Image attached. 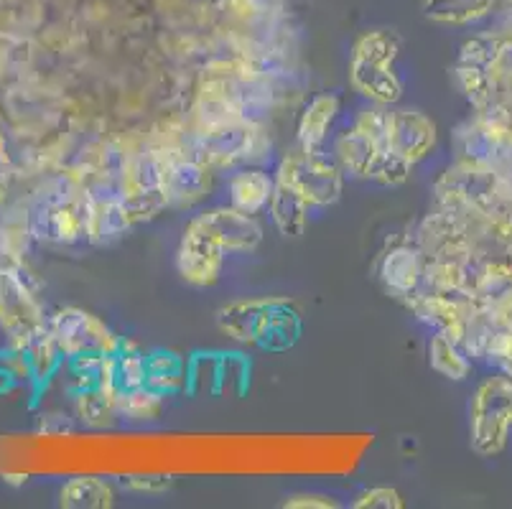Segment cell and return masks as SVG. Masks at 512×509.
Here are the masks:
<instances>
[{
    "instance_id": "cell-1",
    "label": "cell",
    "mask_w": 512,
    "mask_h": 509,
    "mask_svg": "<svg viewBox=\"0 0 512 509\" xmlns=\"http://www.w3.org/2000/svg\"><path fill=\"white\" fill-rule=\"evenodd\" d=\"M217 326L237 344L263 352H286L304 331L299 306L288 296L237 298L225 303L217 311Z\"/></svg>"
},
{
    "instance_id": "cell-2",
    "label": "cell",
    "mask_w": 512,
    "mask_h": 509,
    "mask_svg": "<svg viewBox=\"0 0 512 509\" xmlns=\"http://www.w3.org/2000/svg\"><path fill=\"white\" fill-rule=\"evenodd\" d=\"M400 39L395 31L375 28L357 36L349 56V82L375 105H395L403 97V79L395 72Z\"/></svg>"
},
{
    "instance_id": "cell-3",
    "label": "cell",
    "mask_w": 512,
    "mask_h": 509,
    "mask_svg": "<svg viewBox=\"0 0 512 509\" xmlns=\"http://www.w3.org/2000/svg\"><path fill=\"white\" fill-rule=\"evenodd\" d=\"M512 436V375L500 372L477 385L469 403V446L482 459L505 454Z\"/></svg>"
},
{
    "instance_id": "cell-4",
    "label": "cell",
    "mask_w": 512,
    "mask_h": 509,
    "mask_svg": "<svg viewBox=\"0 0 512 509\" xmlns=\"http://www.w3.org/2000/svg\"><path fill=\"white\" fill-rule=\"evenodd\" d=\"M92 194L57 186L36 196L29 214V232L36 240L74 245L90 240Z\"/></svg>"
},
{
    "instance_id": "cell-5",
    "label": "cell",
    "mask_w": 512,
    "mask_h": 509,
    "mask_svg": "<svg viewBox=\"0 0 512 509\" xmlns=\"http://www.w3.org/2000/svg\"><path fill=\"white\" fill-rule=\"evenodd\" d=\"M276 179L299 191L309 202V207H332L339 202L344 189L342 166L337 163L334 153L329 156L324 148L306 151V148L296 146L281 161Z\"/></svg>"
},
{
    "instance_id": "cell-6",
    "label": "cell",
    "mask_w": 512,
    "mask_h": 509,
    "mask_svg": "<svg viewBox=\"0 0 512 509\" xmlns=\"http://www.w3.org/2000/svg\"><path fill=\"white\" fill-rule=\"evenodd\" d=\"M385 107L377 105L372 110L360 112V118L334 140V158L342 166L344 176L352 179H375L385 151Z\"/></svg>"
},
{
    "instance_id": "cell-7",
    "label": "cell",
    "mask_w": 512,
    "mask_h": 509,
    "mask_svg": "<svg viewBox=\"0 0 512 509\" xmlns=\"http://www.w3.org/2000/svg\"><path fill=\"white\" fill-rule=\"evenodd\" d=\"M0 329L6 331L11 344L31 347L49 331L44 306L34 296L23 275L0 265Z\"/></svg>"
},
{
    "instance_id": "cell-8",
    "label": "cell",
    "mask_w": 512,
    "mask_h": 509,
    "mask_svg": "<svg viewBox=\"0 0 512 509\" xmlns=\"http://www.w3.org/2000/svg\"><path fill=\"white\" fill-rule=\"evenodd\" d=\"M49 334L69 359H102L120 349L113 331L82 308H62L57 316H51Z\"/></svg>"
},
{
    "instance_id": "cell-9",
    "label": "cell",
    "mask_w": 512,
    "mask_h": 509,
    "mask_svg": "<svg viewBox=\"0 0 512 509\" xmlns=\"http://www.w3.org/2000/svg\"><path fill=\"white\" fill-rule=\"evenodd\" d=\"M120 199L128 209L130 219H151L164 207H169L164 184V156L146 153L125 166Z\"/></svg>"
},
{
    "instance_id": "cell-10",
    "label": "cell",
    "mask_w": 512,
    "mask_h": 509,
    "mask_svg": "<svg viewBox=\"0 0 512 509\" xmlns=\"http://www.w3.org/2000/svg\"><path fill=\"white\" fill-rule=\"evenodd\" d=\"M436 123L421 110L385 112V151L390 156L416 166L436 148Z\"/></svg>"
},
{
    "instance_id": "cell-11",
    "label": "cell",
    "mask_w": 512,
    "mask_h": 509,
    "mask_svg": "<svg viewBox=\"0 0 512 509\" xmlns=\"http://www.w3.org/2000/svg\"><path fill=\"white\" fill-rule=\"evenodd\" d=\"M225 255L212 237L197 230L194 224H186L181 235L179 247H176V273L194 288H212L222 278L225 270Z\"/></svg>"
},
{
    "instance_id": "cell-12",
    "label": "cell",
    "mask_w": 512,
    "mask_h": 509,
    "mask_svg": "<svg viewBox=\"0 0 512 509\" xmlns=\"http://www.w3.org/2000/svg\"><path fill=\"white\" fill-rule=\"evenodd\" d=\"M189 224L212 237L225 252H253L263 242V224L258 222V217L240 212L232 204L197 214Z\"/></svg>"
},
{
    "instance_id": "cell-13",
    "label": "cell",
    "mask_w": 512,
    "mask_h": 509,
    "mask_svg": "<svg viewBox=\"0 0 512 509\" xmlns=\"http://www.w3.org/2000/svg\"><path fill=\"white\" fill-rule=\"evenodd\" d=\"M502 56V41L497 36H474L462 46L456 77L469 100L482 102L490 90V72L497 67Z\"/></svg>"
},
{
    "instance_id": "cell-14",
    "label": "cell",
    "mask_w": 512,
    "mask_h": 509,
    "mask_svg": "<svg viewBox=\"0 0 512 509\" xmlns=\"http://www.w3.org/2000/svg\"><path fill=\"white\" fill-rule=\"evenodd\" d=\"M164 184L169 207H192L209 191V174L202 158L166 156Z\"/></svg>"
},
{
    "instance_id": "cell-15",
    "label": "cell",
    "mask_w": 512,
    "mask_h": 509,
    "mask_svg": "<svg viewBox=\"0 0 512 509\" xmlns=\"http://www.w3.org/2000/svg\"><path fill=\"white\" fill-rule=\"evenodd\" d=\"M426 275V263H423V250L418 245H398L385 252L380 263V280L390 293L406 298L416 296Z\"/></svg>"
},
{
    "instance_id": "cell-16",
    "label": "cell",
    "mask_w": 512,
    "mask_h": 509,
    "mask_svg": "<svg viewBox=\"0 0 512 509\" xmlns=\"http://www.w3.org/2000/svg\"><path fill=\"white\" fill-rule=\"evenodd\" d=\"M339 97L334 92H321L306 105L299 118V146L306 151H319L327 143V135L332 130L334 120L339 115Z\"/></svg>"
},
{
    "instance_id": "cell-17",
    "label": "cell",
    "mask_w": 512,
    "mask_h": 509,
    "mask_svg": "<svg viewBox=\"0 0 512 509\" xmlns=\"http://www.w3.org/2000/svg\"><path fill=\"white\" fill-rule=\"evenodd\" d=\"M276 176L265 174L263 168H242L230 179V204L240 212L260 214L271 204Z\"/></svg>"
},
{
    "instance_id": "cell-18",
    "label": "cell",
    "mask_w": 512,
    "mask_h": 509,
    "mask_svg": "<svg viewBox=\"0 0 512 509\" xmlns=\"http://www.w3.org/2000/svg\"><path fill=\"white\" fill-rule=\"evenodd\" d=\"M309 209V202H306L299 191L276 179V189H273L268 212H271L273 224H276V230L283 237L304 235L306 224H309Z\"/></svg>"
},
{
    "instance_id": "cell-19",
    "label": "cell",
    "mask_w": 512,
    "mask_h": 509,
    "mask_svg": "<svg viewBox=\"0 0 512 509\" xmlns=\"http://www.w3.org/2000/svg\"><path fill=\"white\" fill-rule=\"evenodd\" d=\"M133 219L125 209L123 199L118 194L92 196V217H90V242L105 245L125 235Z\"/></svg>"
},
{
    "instance_id": "cell-20",
    "label": "cell",
    "mask_w": 512,
    "mask_h": 509,
    "mask_svg": "<svg viewBox=\"0 0 512 509\" xmlns=\"http://www.w3.org/2000/svg\"><path fill=\"white\" fill-rule=\"evenodd\" d=\"M423 16L439 26H472L492 13L495 0H423Z\"/></svg>"
},
{
    "instance_id": "cell-21",
    "label": "cell",
    "mask_w": 512,
    "mask_h": 509,
    "mask_svg": "<svg viewBox=\"0 0 512 509\" xmlns=\"http://www.w3.org/2000/svg\"><path fill=\"white\" fill-rule=\"evenodd\" d=\"M59 504L67 509H105L115 504L113 484L100 476H74L59 492Z\"/></svg>"
},
{
    "instance_id": "cell-22",
    "label": "cell",
    "mask_w": 512,
    "mask_h": 509,
    "mask_svg": "<svg viewBox=\"0 0 512 509\" xmlns=\"http://www.w3.org/2000/svg\"><path fill=\"white\" fill-rule=\"evenodd\" d=\"M428 362L446 380L462 382L472 372V362L464 354V344L446 331H436L428 342Z\"/></svg>"
},
{
    "instance_id": "cell-23",
    "label": "cell",
    "mask_w": 512,
    "mask_h": 509,
    "mask_svg": "<svg viewBox=\"0 0 512 509\" xmlns=\"http://www.w3.org/2000/svg\"><path fill=\"white\" fill-rule=\"evenodd\" d=\"M146 370H148L146 385L158 392H164V395L179 390L186 380L184 359L174 352H166V349H158V352L148 354Z\"/></svg>"
},
{
    "instance_id": "cell-24",
    "label": "cell",
    "mask_w": 512,
    "mask_h": 509,
    "mask_svg": "<svg viewBox=\"0 0 512 509\" xmlns=\"http://www.w3.org/2000/svg\"><path fill=\"white\" fill-rule=\"evenodd\" d=\"M164 398V392L141 385L120 392L118 400H115V410L128 420H156L158 415L164 413Z\"/></svg>"
},
{
    "instance_id": "cell-25",
    "label": "cell",
    "mask_w": 512,
    "mask_h": 509,
    "mask_svg": "<svg viewBox=\"0 0 512 509\" xmlns=\"http://www.w3.org/2000/svg\"><path fill=\"white\" fill-rule=\"evenodd\" d=\"M77 415L92 428L107 426V423H113V418L118 415V410H115V398H110V395H107L105 390H100L97 385L82 387L77 395Z\"/></svg>"
},
{
    "instance_id": "cell-26",
    "label": "cell",
    "mask_w": 512,
    "mask_h": 509,
    "mask_svg": "<svg viewBox=\"0 0 512 509\" xmlns=\"http://www.w3.org/2000/svg\"><path fill=\"white\" fill-rule=\"evenodd\" d=\"M355 509H400L406 507L403 502V494L393 487H375V489H367L357 497V502L352 504Z\"/></svg>"
},
{
    "instance_id": "cell-27",
    "label": "cell",
    "mask_w": 512,
    "mask_h": 509,
    "mask_svg": "<svg viewBox=\"0 0 512 509\" xmlns=\"http://www.w3.org/2000/svg\"><path fill=\"white\" fill-rule=\"evenodd\" d=\"M123 487H128L130 492L158 494L171 487V476H128L123 479Z\"/></svg>"
},
{
    "instance_id": "cell-28",
    "label": "cell",
    "mask_w": 512,
    "mask_h": 509,
    "mask_svg": "<svg viewBox=\"0 0 512 509\" xmlns=\"http://www.w3.org/2000/svg\"><path fill=\"white\" fill-rule=\"evenodd\" d=\"M283 507L291 509H334L339 507V502H334L332 497H324V494H293L283 502Z\"/></svg>"
},
{
    "instance_id": "cell-29",
    "label": "cell",
    "mask_w": 512,
    "mask_h": 509,
    "mask_svg": "<svg viewBox=\"0 0 512 509\" xmlns=\"http://www.w3.org/2000/svg\"><path fill=\"white\" fill-rule=\"evenodd\" d=\"M3 482H6V484H16V487H21V484L29 482V476H26V474H6V476H3Z\"/></svg>"
}]
</instances>
